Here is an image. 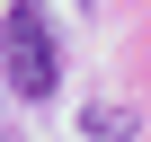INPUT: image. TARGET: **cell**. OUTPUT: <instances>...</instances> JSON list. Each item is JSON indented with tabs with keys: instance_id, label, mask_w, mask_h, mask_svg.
Returning a JSON list of instances; mask_svg holds the SVG:
<instances>
[{
	"instance_id": "6da1fadb",
	"label": "cell",
	"mask_w": 151,
	"mask_h": 142,
	"mask_svg": "<svg viewBox=\"0 0 151 142\" xmlns=\"http://www.w3.org/2000/svg\"><path fill=\"white\" fill-rule=\"evenodd\" d=\"M0 71H9L18 98H53L62 62H53V27H45L36 0H9V18H0Z\"/></svg>"
},
{
	"instance_id": "7a4b0ae2",
	"label": "cell",
	"mask_w": 151,
	"mask_h": 142,
	"mask_svg": "<svg viewBox=\"0 0 151 142\" xmlns=\"http://www.w3.org/2000/svg\"><path fill=\"white\" fill-rule=\"evenodd\" d=\"M0 89H9V71H0Z\"/></svg>"
}]
</instances>
